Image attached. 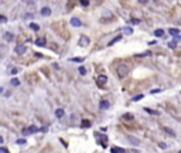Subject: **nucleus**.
<instances>
[{"label": "nucleus", "instance_id": "obj_9", "mask_svg": "<svg viewBox=\"0 0 181 153\" xmlns=\"http://www.w3.org/2000/svg\"><path fill=\"white\" fill-rule=\"evenodd\" d=\"M65 115V111L62 109V108H58V109H55V116L58 118V119H61L62 116Z\"/></svg>", "mask_w": 181, "mask_h": 153}, {"label": "nucleus", "instance_id": "obj_6", "mask_svg": "<svg viewBox=\"0 0 181 153\" xmlns=\"http://www.w3.org/2000/svg\"><path fill=\"white\" fill-rule=\"evenodd\" d=\"M71 24H72L74 27H81V26H82L81 20H79V18H76V17H72V18H71Z\"/></svg>", "mask_w": 181, "mask_h": 153}, {"label": "nucleus", "instance_id": "obj_36", "mask_svg": "<svg viewBox=\"0 0 181 153\" xmlns=\"http://www.w3.org/2000/svg\"><path fill=\"white\" fill-rule=\"evenodd\" d=\"M156 43H157V41H154V40H153V41H149V46H154Z\"/></svg>", "mask_w": 181, "mask_h": 153}, {"label": "nucleus", "instance_id": "obj_28", "mask_svg": "<svg viewBox=\"0 0 181 153\" xmlns=\"http://www.w3.org/2000/svg\"><path fill=\"white\" fill-rule=\"evenodd\" d=\"M129 140H132V142H135V145H139V139L133 138V136H129Z\"/></svg>", "mask_w": 181, "mask_h": 153}, {"label": "nucleus", "instance_id": "obj_25", "mask_svg": "<svg viewBox=\"0 0 181 153\" xmlns=\"http://www.w3.org/2000/svg\"><path fill=\"white\" fill-rule=\"evenodd\" d=\"M144 111H146V112H149V113H151V115H160L158 112H156V111H151V109H149V108H144Z\"/></svg>", "mask_w": 181, "mask_h": 153}, {"label": "nucleus", "instance_id": "obj_35", "mask_svg": "<svg viewBox=\"0 0 181 153\" xmlns=\"http://www.w3.org/2000/svg\"><path fill=\"white\" fill-rule=\"evenodd\" d=\"M160 147H161V149H166V147H167L166 143H160Z\"/></svg>", "mask_w": 181, "mask_h": 153}, {"label": "nucleus", "instance_id": "obj_38", "mask_svg": "<svg viewBox=\"0 0 181 153\" xmlns=\"http://www.w3.org/2000/svg\"><path fill=\"white\" fill-rule=\"evenodd\" d=\"M1 142H3V139H1V138H0V143H1Z\"/></svg>", "mask_w": 181, "mask_h": 153}, {"label": "nucleus", "instance_id": "obj_2", "mask_svg": "<svg viewBox=\"0 0 181 153\" xmlns=\"http://www.w3.org/2000/svg\"><path fill=\"white\" fill-rule=\"evenodd\" d=\"M106 82H107V76L106 75H98L96 76V85H98V87H105Z\"/></svg>", "mask_w": 181, "mask_h": 153}, {"label": "nucleus", "instance_id": "obj_10", "mask_svg": "<svg viewBox=\"0 0 181 153\" xmlns=\"http://www.w3.org/2000/svg\"><path fill=\"white\" fill-rule=\"evenodd\" d=\"M41 14L43 16H50L51 14V9H50V7H43V9H41Z\"/></svg>", "mask_w": 181, "mask_h": 153}, {"label": "nucleus", "instance_id": "obj_19", "mask_svg": "<svg viewBox=\"0 0 181 153\" xmlns=\"http://www.w3.org/2000/svg\"><path fill=\"white\" fill-rule=\"evenodd\" d=\"M4 40L11 41V40H13V34H11V33H6V34H4Z\"/></svg>", "mask_w": 181, "mask_h": 153}, {"label": "nucleus", "instance_id": "obj_27", "mask_svg": "<svg viewBox=\"0 0 181 153\" xmlns=\"http://www.w3.org/2000/svg\"><path fill=\"white\" fill-rule=\"evenodd\" d=\"M81 4L84 7H86V6H89V0H81Z\"/></svg>", "mask_w": 181, "mask_h": 153}, {"label": "nucleus", "instance_id": "obj_13", "mask_svg": "<svg viewBox=\"0 0 181 153\" xmlns=\"http://www.w3.org/2000/svg\"><path fill=\"white\" fill-rule=\"evenodd\" d=\"M35 44L38 47H44L45 46V40L44 38H37V40H35Z\"/></svg>", "mask_w": 181, "mask_h": 153}, {"label": "nucleus", "instance_id": "obj_30", "mask_svg": "<svg viewBox=\"0 0 181 153\" xmlns=\"http://www.w3.org/2000/svg\"><path fill=\"white\" fill-rule=\"evenodd\" d=\"M17 143H18V145H26V140H24V139H18Z\"/></svg>", "mask_w": 181, "mask_h": 153}, {"label": "nucleus", "instance_id": "obj_33", "mask_svg": "<svg viewBox=\"0 0 181 153\" xmlns=\"http://www.w3.org/2000/svg\"><path fill=\"white\" fill-rule=\"evenodd\" d=\"M150 0H139V3H141V4H147Z\"/></svg>", "mask_w": 181, "mask_h": 153}, {"label": "nucleus", "instance_id": "obj_4", "mask_svg": "<svg viewBox=\"0 0 181 153\" xmlns=\"http://www.w3.org/2000/svg\"><path fill=\"white\" fill-rule=\"evenodd\" d=\"M35 132H40V129H38V128H35V126H30V128H27V129H24V130H23V135L35 133Z\"/></svg>", "mask_w": 181, "mask_h": 153}, {"label": "nucleus", "instance_id": "obj_5", "mask_svg": "<svg viewBox=\"0 0 181 153\" xmlns=\"http://www.w3.org/2000/svg\"><path fill=\"white\" fill-rule=\"evenodd\" d=\"M79 46H81V47L89 46V38H88L86 35H82V37L79 38Z\"/></svg>", "mask_w": 181, "mask_h": 153}, {"label": "nucleus", "instance_id": "obj_32", "mask_svg": "<svg viewBox=\"0 0 181 153\" xmlns=\"http://www.w3.org/2000/svg\"><path fill=\"white\" fill-rule=\"evenodd\" d=\"M71 61H74V62H82L84 60H82V58H72Z\"/></svg>", "mask_w": 181, "mask_h": 153}, {"label": "nucleus", "instance_id": "obj_20", "mask_svg": "<svg viewBox=\"0 0 181 153\" xmlns=\"http://www.w3.org/2000/svg\"><path fill=\"white\" fill-rule=\"evenodd\" d=\"M10 84H11L13 87H18V85H20V81H18L17 78H13V79L10 81Z\"/></svg>", "mask_w": 181, "mask_h": 153}, {"label": "nucleus", "instance_id": "obj_26", "mask_svg": "<svg viewBox=\"0 0 181 153\" xmlns=\"http://www.w3.org/2000/svg\"><path fill=\"white\" fill-rule=\"evenodd\" d=\"M144 96L143 95H136L135 98H133V102H137V101H140V99H143Z\"/></svg>", "mask_w": 181, "mask_h": 153}, {"label": "nucleus", "instance_id": "obj_11", "mask_svg": "<svg viewBox=\"0 0 181 153\" xmlns=\"http://www.w3.org/2000/svg\"><path fill=\"white\" fill-rule=\"evenodd\" d=\"M120 40H122V35H118V37H115V38H113V40H112V41H110V43H109L107 46H109V47H110V46H113V44H116V43H119Z\"/></svg>", "mask_w": 181, "mask_h": 153}, {"label": "nucleus", "instance_id": "obj_21", "mask_svg": "<svg viewBox=\"0 0 181 153\" xmlns=\"http://www.w3.org/2000/svg\"><path fill=\"white\" fill-rule=\"evenodd\" d=\"M110 152H113V153H115V152H122V153H123V152H126V150H124V149H122V147H112V149H110Z\"/></svg>", "mask_w": 181, "mask_h": 153}, {"label": "nucleus", "instance_id": "obj_17", "mask_svg": "<svg viewBox=\"0 0 181 153\" xmlns=\"http://www.w3.org/2000/svg\"><path fill=\"white\" fill-rule=\"evenodd\" d=\"M168 33H170L171 35H178V34H180V30H178V29H170Z\"/></svg>", "mask_w": 181, "mask_h": 153}, {"label": "nucleus", "instance_id": "obj_39", "mask_svg": "<svg viewBox=\"0 0 181 153\" xmlns=\"http://www.w3.org/2000/svg\"><path fill=\"white\" fill-rule=\"evenodd\" d=\"M1 91H3V88H0V92H1Z\"/></svg>", "mask_w": 181, "mask_h": 153}, {"label": "nucleus", "instance_id": "obj_22", "mask_svg": "<svg viewBox=\"0 0 181 153\" xmlns=\"http://www.w3.org/2000/svg\"><path fill=\"white\" fill-rule=\"evenodd\" d=\"M78 72H79L81 75H85V74H86V70H85V67H79V68H78Z\"/></svg>", "mask_w": 181, "mask_h": 153}, {"label": "nucleus", "instance_id": "obj_12", "mask_svg": "<svg viewBox=\"0 0 181 153\" xmlns=\"http://www.w3.org/2000/svg\"><path fill=\"white\" fill-rule=\"evenodd\" d=\"M122 118H123V119H127V121H133V119H135V115H133V113H124Z\"/></svg>", "mask_w": 181, "mask_h": 153}, {"label": "nucleus", "instance_id": "obj_8", "mask_svg": "<svg viewBox=\"0 0 181 153\" xmlns=\"http://www.w3.org/2000/svg\"><path fill=\"white\" fill-rule=\"evenodd\" d=\"M109 102L107 101H101V104H99V109H102V111H106V109H109Z\"/></svg>", "mask_w": 181, "mask_h": 153}, {"label": "nucleus", "instance_id": "obj_24", "mask_svg": "<svg viewBox=\"0 0 181 153\" xmlns=\"http://www.w3.org/2000/svg\"><path fill=\"white\" fill-rule=\"evenodd\" d=\"M168 47H170V48H175V47H177V40L174 38L171 43H168Z\"/></svg>", "mask_w": 181, "mask_h": 153}, {"label": "nucleus", "instance_id": "obj_37", "mask_svg": "<svg viewBox=\"0 0 181 153\" xmlns=\"http://www.w3.org/2000/svg\"><path fill=\"white\" fill-rule=\"evenodd\" d=\"M0 152L4 153V152H7V149H6V147H0Z\"/></svg>", "mask_w": 181, "mask_h": 153}, {"label": "nucleus", "instance_id": "obj_31", "mask_svg": "<svg viewBox=\"0 0 181 153\" xmlns=\"http://www.w3.org/2000/svg\"><path fill=\"white\" fill-rule=\"evenodd\" d=\"M6 21H7V18L4 16H0V23H6Z\"/></svg>", "mask_w": 181, "mask_h": 153}, {"label": "nucleus", "instance_id": "obj_3", "mask_svg": "<svg viewBox=\"0 0 181 153\" xmlns=\"http://www.w3.org/2000/svg\"><path fill=\"white\" fill-rule=\"evenodd\" d=\"M95 138L101 139V140H99V143H101V145L105 147V146H106V142H107V136H106V135H101V133H98V132H96V133H95Z\"/></svg>", "mask_w": 181, "mask_h": 153}, {"label": "nucleus", "instance_id": "obj_23", "mask_svg": "<svg viewBox=\"0 0 181 153\" xmlns=\"http://www.w3.org/2000/svg\"><path fill=\"white\" fill-rule=\"evenodd\" d=\"M124 34H133V29L132 27H124Z\"/></svg>", "mask_w": 181, "mask_h": 153}, {"label": "nucleus", "instance_id": "obj_18", "mask_svg": "<svg viewBox=\"0 0 181 153\" xmlns=\"http://www.w3.org/2000/svg\"><path fill=\"white\" fill-rule=\"evenodd\" d=\"M90 125H92V123L85 119V121H82V123H81V128H90Z\"/></svg>", "mask_w": 181, "mask_h": 153}, {"label": "nucleus", "instance_id": "obj_1", "mask_svg": "<svg viewBox=\"0 0 181 153\" xmlns=\"http://www.w3.org/2000/svg\"><path fill=\"white\" fill-rule=\"evenodd\" d=\"M116 74H118V76L119 78H124V76H127V74H129V67L126 65V64H119L118 67H116Z\"/></svg>", "mask_w": 181, "mask_h": 153}, {"label": "nucleus", "instance_id": "obj_29", "mask_svg": "<svg viewBox=\"0 0 181 153\" xmlns=\"http://www.w3.org/2000/svg\"><path fill=\"white\" fill-rule=\"evenodd\" d=\"M130 23H132V24H139L140 20H129V24H130Z\"/></svg>", "mask_w": 181, "mask_h": 153}, {"label": "nucleus", "instance_id": "obj_7", "mask_svg": "<svg viewBox=\"0 0 181 153\" xmlns=\"http://www.w3.org/2000/svg\"><path fill=\"white\" fill-rule=\"evenodd\" d=\"M26 46H16V48H14V51L17 53V54H24L26 53Z\"/></svg>", "mask_w": 181, "mask_h": 153}, {"label": "nucleus", "instance_id": "obj_15", "mask_svg": "<svg viewBox=\"0 0 181 153\" xmlns=\"http://www.w3.org/2000/svg\"><path fill=\"white\" fill-rule=\"evenodd\" d=\"M154 35H156V37H163V35H164V30L157 29V30L154 31Z\"/></svg>", "mask_w": 181, "mask_h": 153}, {"label": "nucleus", "instance_id": "obj_14", "mask_svg": "<svg viewBox=\"0 0 181 153\" xmlns=\"http://www.w3.org/2000/svg\"><path fill=\"white\" fill-rule=\"evenodd\" d=\"M163 130H164V132H167L168 135H171V136H175V132H174L173 129H170V128H167V126H164V128H163Z\"/></svg>", "mask_w": 181, "mask_h": 153}, {"label": "nucleus", "instance_id": "obj_34", "mask_svg": "<svg viewBox=\"0 0 181 153\" xmlns=\"http://www.w3.org/2000/svg\"><path fill=\"white\" fill-rule=\"evenodd\" d=\"M17 72H18V70H17V68H13V70H11V74H17Z\"/></svg>", "mask_w": 181, "mask_h": 153}, {"label": "nucleus", "instance_id": "obj_16", "mask_svg": "<svg viewBox=\"0 0 181 153\" xmlns=\"http://www.w3.org/2000/svg\"><path fill=\"white\" fill-rule=\"evenodd\" d=\"M30 29L33 31H38V30H40V26H38V24H35V23H30Z\"/></svg>", "mask_w": 181, "mask_h": 153}]
</instances>
